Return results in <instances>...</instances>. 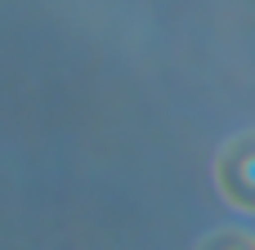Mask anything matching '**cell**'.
Listing matches in <instances>:
<instances>
[{"label":"cell","instance_id":"obj_2","mask_svg":"<svg viewBox=\"0 0 255 250\" xmlns=\"http://www.w3.org/2000/svg\"><path fill=\"white\" fill-rule=\"evenodd\" d=\"M202 250H255L251 237H238V233H220V237H211Z\"/></svg>","mask_w":255,"mask_h":250},{"label":"cell","instance_id":"obj_1","mask_svg":"<svg viewBox=\"0 0 255 250\" xmlns=\"http://www.w3.org/2000/svg\"><path fill=\"white\" fill-rule=\"evenodd\" d=\"M220 188H224L229 201L255 210V134L251 139H233L229 152L220 157Z\"/></svg>","mask_w":255,"mask_h":250}]
</instances>
